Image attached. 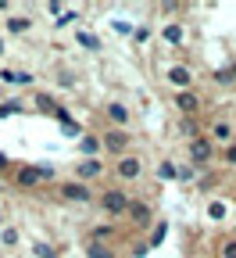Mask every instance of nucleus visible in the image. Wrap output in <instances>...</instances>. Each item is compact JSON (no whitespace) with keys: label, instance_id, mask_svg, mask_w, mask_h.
<instances>
[{"label":"nucleus","instance_id":"24","mask_svg":"<svg viewBox=\"0 0 236 258\" xmlns=\"http://www.w3.org/2000/svg\"><path fill=\"white\" fill-rule=\"evenodd\" d=\"M222 258H236V240H225V247H222Z\"/></svg>","mask_w":236,"mask_h":258},{"label":"nucleus","instance_id":"29","mask_svg":"<svg viewBox=\"0 0 236 258\" xmlns=\"http://www.w3.org/2000/svg\"><path fill=\"white\" fill-rule=\"evenodd\" d=\"M4 165H8V158H4V154H0V172H4Z\"/></svg>","mask_w":236,"mask_h":258},{"label":"nucleus","instance_id":"23","mask_svg":"<svg viewBox=\"0 0 236 258\" xmlns=\"http://www.w3.org/2000/svg\"><path fill=\"white\" fill-rule=\"evenodd\" d=\"M36 254H40V258H57L54 247H47V244H36Z\"/></svg>","mask_w":236,"mask_h":258},{"label":"nucleus","instance_id":"8","mask_svg":"<svg viewBox=\"0 0 236 258\" xmlns=\"http://www.w3.org/2000/svg\"><path fill=\"white\" fill-rule=\"evenodd\" d=\"M100 172H104V165H100L97 158H86V161H79V169H75V179H79V183H90V179H97Z\"/></svg>","mask_w":236,"mask_h":258},{"label":"nucleus","instance_id":"15","mask_svg":"<svg viewBox=\"0 0 236 258\" xmlns=\"http://www.w3.org/2000/svg\"><path fill=\"white\" fill-rule=\"evenodd\" d=\"M79 147H83V154H86V158H93L104 144H100V137H83V144H79Z\"/></svg>","mask_w":236,"mask_h":258},{"label":"nucleus","instance_id":"27","mask_svg":"<svg viewBox=\"0 0 236 258\" xmlns=\"http://www.w3.org/2000/svg\"><path fill=\"white\" fill-rule=\"evenodd\" d=\"M36 172H40V179H50V176H54V169H50V165H36Z\"/></svg>","mask_w":236,"mask_h":258},{"label":"nucleus","instance_id":"11","mask_svg":"<svg viewBox=\"0 0 236 258\" xmlns=\"http://www.w3.org/2000/svg\"><path fill=\"white\" fill-rule=\"evenodd\" d=\"M15 183H18V186H36V183H40V172H36V165H25V169H18Z\"/></svg>","mask_w":236,"mask_h":258},{"label":"nucleus","instance_id":"18","mask_svg":"<svg viewBox=\"0 0 236 258\" xmlns=\"http://www.w3.org/2000/svg\"><path fill=\"white\" fill-rule=\"evenodd\" d=\"M86 254H90V258H115L104 244H90V247H86Z\"/></svg>","mask_w":236,"mask_h":258},{"label":"nucleus","instance_id":"1","mask_svg":"<svg viewBox=\"0 0 236 258\" xmlns=\"http://www.w3.org/2000/svg\"><path fill=\"white\" fill-rule=\"evenodd\" d=\"M129 205H132V198H129L125 190H118V186H111V190L100 194V208H104L108 215H125Z\"/></svg>","mask_w":236,"mask_h":258},{"label":"nucleus","instance_id":"14","mask_svg":"<svg viewBox=\"0 0 236 258\" xmlns=\"http://www.w3.org/2000/svg\"><path fill=\"white\" fill-rule=\"evenodd\" d=\"M36 108H40L43 115H54V111H57V104H54L50 93H36Z\"/></svg>","mask_w":236,"mask_h":258},{"label":"nucleus","instance_id":"3","mask_svg":"<svg viewBox=\"0 0 236 258\" xmlns=\"http://www.w3.org/2000/svg\"><path fill=\"white\" fill-rule=\"evenodd\" d=\"M57 194H61L64 201H72V205H86V201H93L90 186H86V183H79V179H68V183H61V186H57Z\"/></svg>","mask_w":236,"mask_h":258},{"label":"nucleus","instance_id":"30","mask_svg":"<svg viewBox=\"0 0 236 258\" xmlns=\"http://www.w3.org/2000/svg\"><path fill=\"white\" fill-rule=\"evenodd\" d=\"M0 54H4V40H0Z\"/></svg>","mask_w":236,"mask_h":258},{"label":"nucleus","instance_id":"19","mask_svg":"<svg viewBox=\"0 0 236 258\" xmlns=\"http://www.w3.org/2000/svg\"><path fill=\"white\" fill-rule=\"evenodd\" d=\"M29 25H32L29 18H11L8 22V32H29Z\"/></svg>","mask_w":236,"mask_h":258},{"label":"nucleus","instance_id":"28","mask_svg":"<svg viewBox=\"0 0 236 258\" xmlns=\"http://www.w3.org/2000/svg\"><path fill=\"white\" fill-rule=\"evenodd\" d=\"M165 240V226H158V230H154V237H150V244H161Z\"/></svg>","mask_w":236,"mask_h":258},{"label":"nucleus","instance_id":"25","mask_svg":"<svg viewBox=\"0 0 236 258\" xmlns=\"http://www.w3.org/2000/svg\"><path fill=\"white\" fill-rule=\"evenodd\" d=\"M15 111H18L15 101H11V104H0V118H8V115H15Z\"/></svg>","mask_w":236,"mask_h":258},{"label":"nucleus","instance_id":"5","mask_svg":"<svg viewBox=\"0 0 236 258\" xmlns=\"http://www.w3.org/2000/svg\"><path fill=\"white\" fill-rule=\"evenodd\" d=\"M132 222H136L140 226V230H143V226H150L154 222V208L147 205V201H136V198H132V205H129V212H125Z\"/></svg>","mask_w":236,"mask_h":258},{"label":"nucleus","instance_id":"6","mask_svg":"<svg viewBox=\"0 0 236 258\" xmlns=\"http://www.w3.org/2000/svg\"><path fill=\"white\" fill-rule=\"evenodd\" d=\"M125 183L129 179H140V172H143V161L136 158V154H125V158H118V169H115Z\"/></svg>","mask_w":236,"mask_h":258},{"label":"nucleus","instance_id":"7","mask_svg":"<svg viewBox=\"0 0 236 258\" xmlns=\"http://www.w3.org/2000/svg\"><path fill=\"white\" fill-rule=\"evenodd\" d=\"M165 79H168V83H172V86H179V93L193 86V72L186 69V64H172V69H168V72H165Z\"/></svg>","mask_w":236,"mask_h":258},{"label":"nucleus","instance_id":"21","mask_svg":"<svg viewBox=\"0 0 236 258\" xmlns=\"http://www.w3.org/2000/svg\"><path fill=\"white\" fill-rule=\"evenodd\" d=\"M208 215H211V219H222V215H225V205H222V201H211V205H208Z\"/></svg>","mask_w":236,"mask_h":258},{"label":"nucleus","instance_id":"22","mask_svg":"<svg viewBox=\"0 0 236 258\" xmlns=\"http://www.w3.org/2000/svg\"><path fill=\"white\" fill-rule=\"evenodd\" d=\"M0 240H4V244H18V230H4V233H0Z\"/></svg>","mask_w":236,"mask_h":258},{"label":"nucleus","instance_id":"9","mask_svg":"<svg viewBox=\"0 0 236 258\" xmlns=\"http://www.w3.org/2000/svg\"><path fill=\"white\" fill-rule=\"evenodd\" d=\"M176 108H179L183 115H197V111H200V97H197L193 90H183V93L176 97Z\"/></svg>","mask_w":236,"mask_h":258},{"label":"nucleus","instance_id":"17","mask_svg":"<svg viewBox=\"0 0 236 258\" xmlns=\"http://www.w3.org/2000/svg\"><path fill=\"white\" fill-rule=\"evenodd\" d=\"M158 176H161V179H179V165H172V161H161V165H158Z\"/></svg>","mask_w":236,"mask_h":258},{"label":"nucleus","instance_id":"16","mask_svg":"<svg viewBox=\"0 0 236 258\" xmlns=\"http://www.w3.org/2000/svg\"><path fill=\"white\" fill-rule=\"evenodd\" d=\"M108 237H115V230H111V226H97V230L90 233V244H104Z\"/></svg>","mask_w":236,"mask_h":258},{"label":"nucleus","instance_id":"12","mask_svg":"<svg viewBox=\"0 0 236 258\" xmlns=\"http://www.w3.org/2000/svg\"><path fill=\"white\" fill-rule=\"evenodd\" d=\"M108 122L125 125V122H129V108H125V104H108Z\"/></svg>","mask_w":236,"mask_h":258},{"label":"nucleus","instance_id":"13","mask_svg":"<svg viewBox=\"0 0 236 258\" xmlns=\"http://www.w3.org/2000/svg\"><path fill=\"white\" fill-rule=\"evenodd\" d=\"M161 36H165L168 43H176V47H179V43H183V25H176V22H168V25L161 29Z\"/></svg>","mask_w":236,"mask_h":258},{"label":"nucleus","instance_id":"20","mask_svg":"<svg viewBox=\"0 0 236 258\" xmlns=\"http://www.w3.org/2000/svg\"><path fill=\"white\" fill-rule=\"evenodd\" d=\"M79 43H83V47H90V50H100V40H97V36H90V32H83V29H79Z\"/></svg>","mask_w":236,"mask_h":258},{"label":"nucleus","instance_id":"10","mask_svg":"<svg viewBox=\"0 0 236 258\" xmlns=\"http://www.w3.org/2000/svg\"><path fill=\"white\" fill-rule=\"evenodd\" d=\"M232 137H236V129H232L225 118H218V122L211 125V140H218V144H225V147H229V144H236Z\"/></svg>","mask_w":236,"mask_h":258},{"label":"nucleus","instance_id":"2","mask_svg":"<svg viewBox=\"0 0 236 258\" xmlns=\"http://www.w3.org/2000/svg\"><path fill=\"white\" fill-rule=\"evenodd\" d=\"M100 144H104V151H111V154L125 158V151L132 147V137L125 133V129H108V133L100 137Z\"/></svg>","mask_w":236,"mask_h":258},{"label":"nucleus","instance_id":"4","mask_svg":"<svg viewBox=\"0 0 236 258\" xmlns=\"http://www.w3.org/2000/svg\"><path fill=\"white\" fill-rule=\"evenodd\" d=\"M211 158H215V144L208 137H193L190 140V161L193 165H208Z\"/></svg>","mask_w":236,"mask_h":258},{"label":"nucleus","instance_id":"26","mask_svg":"<svg viewBox=\"0 0 236 258\" xmlns=\"http://www.w3.org/2000/svg\"><path fill=\"white\" fill-rule=\"evenodd\" d=\"M225 161H229V165H236V144L225 147Z\"/></svg>","mask_w":236,"mask_h":258}]
</instances>
